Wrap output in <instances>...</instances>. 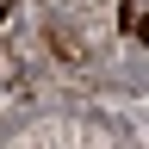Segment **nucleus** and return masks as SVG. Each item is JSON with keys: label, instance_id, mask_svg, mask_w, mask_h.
<instances>
[{"label": "nucleus", "instance_id": "2", "mask_svg": "<svg viewBox=\"0 0 149 149\" xmlns=\"http://www.w3.org/2000/svg\"><path fill=\"white\" fill-rule=\"evenodd\" d=\"M6 13H13V0H0V19H6Z\"/></svg>", "mask_w": 149, "mask_h": 149}, {"label": "nucleus", "instance_id": "1", "mask_svg": "<svg viewBox=\"0 0 149 149\" xmlns=\"http://www.w3.org/2000/svg\"><path fill=\"white\" fill-rule=\"evenodd\" d=\"M118 25H124V31L143 25V0H124V6H118Z\"/></svg>", "mask_w": 149, "mask_h": 149}]
</instances>
